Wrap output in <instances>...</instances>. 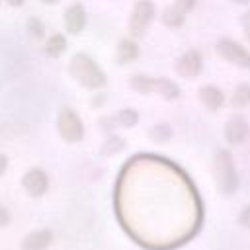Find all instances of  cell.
I'll list each match as a JSON object with an SVG mask.
<instances>
[{
  "instance_id": "cell-1",
  "label": "cell",
  "mask_w": 250,
  "mask_h": 250,
  "mask_svg": "<svg viewBox=\"0 0 250 250\" xmlns=\"http://www.w3.org/2000/svg\"><path fill=\"white\" fill-rule=\"evenodd\" d=\"M68 74L84 88L88 90H98V88H104L107 84V76L105 72L100 68V64L88 57L86 53H76L72 59H70V64H68Z\"/></svg>"
},
{
  "instance_id": "cell-2",
  "label": "cell",
  "mask_w": 250,
  "mask_h": 250,
  "mask_svg": "<svg viewBox=\"0 0 250 250\" xmlns=\"http://www.w3.org/2000/svg\"><path fill=\"white\" fill-rule=\"evenodd\" d=\"M57 129H59V135H61L66 143H78V141H82V137H84L82 119H80L70 107H62V109L59 111Z\"/></svg>"
},
{
  "instance_id": "cell-3",
  "label": "cell",
  "mask_w": 250,
  "mask_h": 250,
  "mask_svg": "<svg viewBox=\"0 0 250 250\" xmlns=\"http://www.w3.org/2000/svg\"><path fill=\"white\" fill-rule=\"evenodd\" d=\"M156 16V6L152 4V0H137L131 20H129V31L133 37H143L146 27L150 25V21Z\"/></svg>"
},
{
  "instance_id": "cell-4",
  "label": "cell",
  "mask_w": 250,
  "mask_h": 250,
  "mask_svg": "<svg viewBox=\"0 0 250 250\" xmlns=\"http://www.w3.org/2000/svg\"><path fill=\"white\" fill-rule=\"evenodd\" d=\"M217 53L225 61H229L240 68H250V51H246L240 43H236L229 37H223L217 41Z\"/></svg>"
},
{
  "instance_id": "cell-5",
  "label": "cell",
  "mask_w": 250,
  "mask_h": 250,
  "mask_svg": "<svg viewBox=\"0 0 250 250\" xmlns=\"http://www.w3.org/2000/svg\"><path fill=\"white\" fill-rule=\"evenodd\" d=\"M195 6V0H174V4H170L168 8H164L160 20L166 27H182L184 21H186V16L188 12H191Z\"/></svg>"
},
{
  "instance_id": "cell-6",
  "label": "cell",
  "mask_w": 250,
  "mask_h": 250,
  "mask_svg": "<svg viewBox=\"0 0 250 250\" xmlns=\"http://www.w3.org/2000/svg\"><path fill=\"white\" fill-rule=\"evenodd\" d=\"M215 164H217V176H219L221 188L225 191H232L234 186H236V176H234V164H232L230 152L229 150H219L217 158H215Z\"/></svg>"
},
{
  "instance_id": "cell-7",
  "label": "cell",
  "mask_w": 250,
  "mask_h": 250,
  "mask_svg": "<svg viewBox=\"0 0 250 250\" xmlns=\"http://www.w3.org/2000/svg\"><path fill=\"white\" fill-rule=\"evenodd\" d=\"M201 68H203V59H201V55L195 49L186 51L178 59V62H176V70L184 78H195V76H199Z\"/></svg>"
},
{
  "instance_id": "cell-8",
  "label": "cell",
  "mask_w": 250,
  "mask_h": 250,
  "mask_svg": "<svg viewBox=\"0 0 250 250\" xmlns=\"http://www.w3.org/2000/svg\"><path fill=\"white\" fill-rule=\"evenodd\" d=\"M248 133H250V127L244 115H232L225 125V139L230 145H240L242 141H246Z\"/></svg>"
},
{
  "instance_id": "cell-9",
  "label": "cell",
  "mask_w": 250,
  "mask_h": 250,
  "mask_svg": "<svg viewBox=\"0 0 250 250\" xmlns=\"http://www.w3.org/2000/svg\"><path fill=\"white\" fill-rule=\"evenodd\" d=\"M86 25V10L80 2H74L66 8L64 12V27L68 33L72 35H78Z\"/></svg>"
},
{
  "instance_id": "cell-10",
  "label": "cell",
  "mask_w": 250,
  "mask_h": 250,
  "mask_svg": "<svg viewBox=\"0 0 250 250\" xmlns=\"http://www.w3.org/2000/svg\"><path fill=\"white\" fill-rule=\"evenodd\" d=\"M21 184H23V188H25V191H27L29 195L37 197V195L45 193L49 180H47V174H45L41 168H31V170H27L25 176L21 178Z\"/></svg>"
},
{
  "instance_id": "cell-11",
  "label": "cell",
  "mask_w": 250,
  "mask_h": 250,
  "mask_svg": "<svg viewBox=\"0 0 250 250\" xmlns=\"http://www.w3.org/2000/svg\"><path fill=\"white\" fill-rule=\"evenodd\" d=\"M199 100H201V104L209 111H217L223 105V102H225V94L217 86L207 84V86H201L199 88Z\"/></svg>"
},
{
  "instance_id": "cell-12",
  "label": "cell",
  "mask_w": 250,
  "mask_h": 250,
  "mask_svg": "<svg viewBox=\"0 0 250 250\" xmlns=\"http://www.w3.org/2000/svg\"><path fill=\"white\" fill-rule=\"evenodd\" d=\"M139 57V47L133 39L125 37L119 41V47H117V62L119 64H127V62H133L135 59Z\"/></svg>"
},
{
  "instance_id": "cell-13",
  "label": "cell",
  "mask_w": 250,
  "mask_h": 250,
  "mask_svg": "<svg viewBox=\"0 0 250 250\" xmlns=\"http://www.w3.org/2000/svg\"><path fill=\"white\" fill-rule=\"evenodd\" d=\"M64 51H66V37L64 35L55 33L45 41V53L49 57H61Z\"/></svg>"
},
{
  "instance_id": "cell-14",
  "label": "cell",
  "mask_w": 250,
  "mask_h": 250,
  "mask_svg": "<svg viewBox=\"0 0 250 250\" xmlns=\"http://www.w3.org/2000/svg\"><path fill=\"white\" fill-rule=\"evenodd\" d=\"M154 90L164 98V100H176L180 96V86L168 78H156Z\"/></svg>"
},
{
  "instance_id": "cell-15",
  "label": "cell",
  "mask_w": 250,
  "mask_h": 250,
  "mask_svg": "<svg viewBox=\"0 0 250 250\" xmlns=\"http://www.w3.org/2000/svg\"><path fill=\"white\" fill-rule=\"evenodd\" d=\"M154 86H156V78H150L146 74L131 76V88L139 94H150V92H154Z\"/></svg>"
},
{
  "instance_id": "cell-16",
  "label": "cell",
  "mask_w": 250,
  "mask_h": 250,
  "mask_svg": "<svg viewBox=\"0 0 250 250\" xmlns=\"http://www.w3.org/2000/svg\"><path fill=\"white\" fill-rule=\"evenodd\" d=\"M230 102H232V107H246V105H250V84L236 86Z\"/></svg>"
},
{
  "instance_id": "cell-17",
  "label": "cell",
  "mask_w": 250,
  "mask_h": 250,
  "mask_svg": "<svg viewBox=\"0 0 250 250\" xmlns=\"http://www.w3.org/2000/svg\"><path fill=\"white\" fill-rule=\"evenodd\" d=\"M115 121H117V125H121V127H135L137 121H139V113H137L133 107H125V109H121V111L115 115Z\"/></svg>"
},
{
  "instance_id": "cell-18",
  "label": "cell",
  "mask_w": 250,
  "mask_h": 250,
  "mask_svg": "<svg viewBox=\"0 0 250 250\" xmlns=\"http://www.w3.org/2000/svg\"><path fill=\"white\" fill-rule=\"evenodd\" d=\"M148 137H150L154 143H166V141L172 137V127L166 125V123H158V125H154V127L148 131Z\"/></svg>"
},
{
  "instance_id": "cell-19",
  "label": "cell",
  "mask_w": 250,
  "mask_h": 250,
  "mask_svg": "<svg viewBox=\"0 0 250 250\" xmlns=\"http://www.w3.org/2000/svg\"><path fill=\"white\" fill-rule=\"evenodd\" d=\"M125 148V141L123 139H119V137H109L107 141H105V145L102 146V152L107 156H111V154H115V152H121Z\"/></svg>"
},
{
  "instance_id": "cell-20",
  "label": "cell",
  "mask_w": 250,
  "mask_h": 250,
  "mask_svg": "<svg viewBox=\"0 0 250 250\" xmlns=\"http://www.w3.org/2000/svg\"><path fill=\"white\" fill-rule=\"evenodd\" d=\"M27 31H29V35H31L33 39H41V37L45 35V27H43V23L39 21V18H29V20H27Z\"/></svg>"
},
{
  "instance_id": "cell-21",
  "label": "cell",
  "mask_w": 250,
  "mask_h": 250,
  "mask_svg": "<svg viewBox=\"0 0 250 250\" xmlns=\"http://www.w3.org/2000/svg\"><path fill=\"white\" fill-rule=\"evenodd\" d=\"M242 27H244V35H246V39L250 41V12H246V14L242 16Z\"/></svg>"
},
{
  "instance_id": "cell-22",
  "label": "cell",
  "mask_w": 250,
  "mask_h": 250,
  "mask_svg": "<svg viewBox=\"0 0 250 250\" xmlns=\"http://www.w3.org/2000/svg\"><path fill=\"white\" fill-rule=\"evenodd\" d=\"M6 166H8V158H6L4 154H0V176L4 174V170H6Z\"/></svg>"
},
{
  "instance_id": "cell-23",
  "label": "cell",
  "mask_w": 250,
  "mask_h": 250,
  "mask_svg": "<svg viewBox=\"0 0 250 250\" xmlns=\"http://www.w3.org/2000/svg\"><path fill=\"white\" fill-rule=\"evenodd\" d=\"M6 223H8V213L0 207V225H6Z\"/></svg>"
},
{
  "instance_id": "cell-24",
  "label": "cell",
  "mask_w": 250,
  "mask_h": 250,
  "mask_svg": "<svg viewBox=\"0 0 250 250\" xmlns=\"http://www.w3.org/2000/svg\"><path fill=\"white\" fill-rule=\"evenodd\" d=\"M10 6H14V8H20V6H23V2L25 0H6Z\"/></svg>"
},
{
  "instance_id": "cell-25",
  "label": "cell",
  "mask_w": 250,
  "mask_h": 250,
  "mask_svg": "<svg viewBox=\"0 0 250 250\" xmlns=\"http://www.w3.org/2000/svg\"><path fill=\"white\" fill-rule=\"evenodd\" d=\"M104 100H105V96H100V98H96V100H92V104H94V105H100V104H102Z\"/></svg>"
},
{
  "instance_id": "cell-26",
  "label": "cell",
  "mask_w": 250,
  "mask_h": 250,
  "mask_svg": "<svg viewBox=\"0 0 250 250\" xmlns=\"http://www.w3.org/2000/svg\"><path fill=\"white\" fill-rule=\"evenodd\" d=\"M41 2H43V4H57L59 0H41Z\"/></svg>"
},
{
  "instance_id": "cell-27",
  "label": "cell",
  "mask_w": 250,
  "mask_h": 250,
  "mask_svg": "<svg viewBox=\"0 0 250 250\" xmlns=\"http://www.w3.org/2000/svg\"><path fill=\"white\" fill-rule=\"evenodd\" d=\"M232 2H236V4H248L250 0H232Z\"/></svg>"
}]
</instances>
